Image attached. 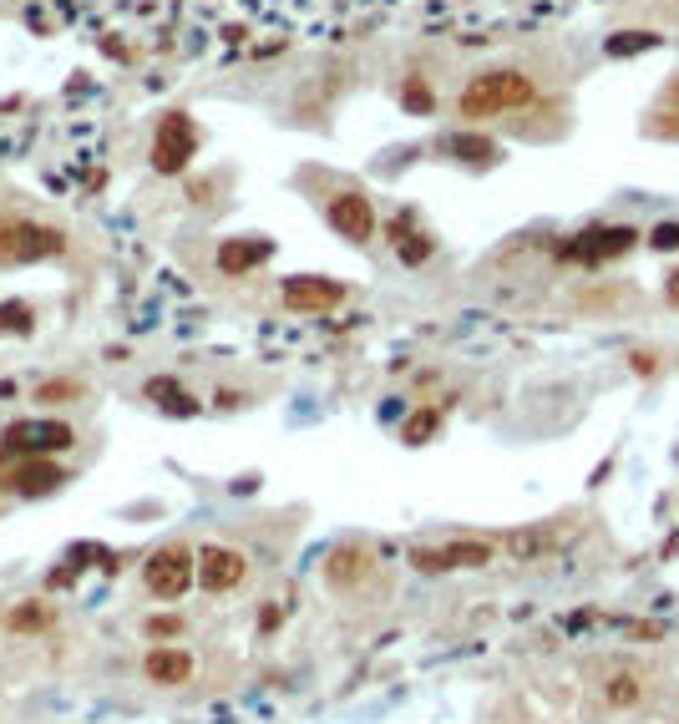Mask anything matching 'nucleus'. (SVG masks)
<instances>
[{
	"instance_id": "15",
	"label": "nucleus",
	"mask_w": 679,
	"mask_h": 724,
	"mask_svg": "<svg viewBox=\"0 0 679 724\" xmlns=\"http://www.w3.org/2000/svg\"><path fill=\"white\" fill-rule=\"evenodd\" d=\"M365 573H370V552H365V547H355V542H350V547H335V552H330V568H325V578H330L335 588H350V583H360Z\"/></svg>"
},
{
	"instance_id": "26",
	"label": "nucleus",
	"mask_w": 679,
	"mask_h": 724,
	"mask_svg": "<svg viewBox=\"0 0 679 724\" xmlns=\"http://www.w3.org/2000/svg\"><path fill=\"white\" fill-rule=\"evenodd\" d=\"M649 244H654V249H679V223H659Z\"/></svg>"
},
{
	"instance_id": "11",
	"label": "nucleus",
	"mask_w": 679,
	"mask_h": 724,
	"mask_svg": "<svg viewBox=\"0 0 679 724\" xmlns=\"http://www.w3.org/2000/svg\"><path fill=\"white\" fill-rule=\"evenodd\" d=\"M340 299H345V284H335V279H284V304L289 309L320 314V309H335Z\"/></svg>"
},
{
	"instance_id": "24",
	"label": "nucleus",
	"mask_w": 679,
	"mask_h": 724,
	"mask_svg": "<svg viewBox=\"0 0 679 724\" xmlns=\"http://www.w3.org/2000/svg\"><path fill=\"white\" fill-rule=\"evenodd\" d=\"M183 633V618L178 613H158V618H147V638H178Z\"/></svg>"
},
{
	"instance_id": "21",
	"label": "nucleus",
	"mask_w": 679,
	"mask_h": 724,
	"mask_svg": "<svg viewBox=\"0 0 679 724\" xmlns=\"http://www.w3.org/2000/svg\"><path fill=\"white\" fill-rule=\"evenodd\" d=\"M31 330V304H0V335H26Z\"/></svg>"
},
{
	"instance_id": "20",
	"label": "nucleus",
	"mask_w": 679,
	"mask_h": 724,
	"mask_svg": "<svg viewBox=\"0 0 679 724\" xmlns=\"http://www.w3.org/2000/svg\"><path fill=\"white\" fill-rule=\"evenodd\" d=\"M51 618H56V613H51V603H26V608H16V613H11V628H21V633H41Z\"/></svg>"
},
{
	"instance_id": "27",
	"label": "nucleus",
	"mask_w": 679,
	"mask_h": 724,
	"mask_svg": "<svg viewBox=\"0 0 679 724\" xmlns=\"http://www.w3.org/2000/svg\"><path fill=\"white\" fill-rule=\"evenodd\" d=\"M71 583H77V568H51L46 573V588L56 593V588H71Z\"/></svg>"
},
{
	"instance_id": "1",
	"label": "nucleus",
	"mask_w": 679,
	"mask_h": 724,
	"mask_svg": "<svg viewBox=\"0 0 679 724\" xmlns=\"http://www.w3.org/2000/svg\"><path fill=\"white\" fill-rule=\"evenodd\" d=\"M527 102H533V82H527L522 71H487L457 97V112L467 122H482V117H497V112H512Z\"/></svg>"
},
{
	"instance_id": "7",
	"label": "nucleus",
	"mask_w": 679,
	"mask_h": 724,
	"mask_svg": "<svg viewBox=\"0 0 679 724\" xmlns=\"http://www.w3.org/2000/svg\"><path fill=\"white\" fill-rule=\"evenodd\" d=\"M249 578V557L239 547H203L198 552V588L203 593H234Z\"/></svg>"
},
{
	"instance_id": "13",
	"label": "nucleus",
	"mask_w": 679,
	"mask_h": 724,
	"mask_svg": "<svg viewBox=\"0 0 679 724\" xmlns=\"http://www.w3.org/2000/svg\"><path fill=\"white\" fill-rule=\"evenodd\" d=\"M269 254H274V244H269V238H234V244H223V249H218V269L239 279V274L259 269Z\"/></svg>"
},
{
	"instance_id": "10",
	"label": "nucleus",
	"mask_w": 679,
	"mask_h": 724,
	"mask_svg": "<svg viewBox=\"0 0 679 724\" xmlns=\"http://www.w3.org/2000/svg\"><path fill=\"white\" fill-rule=\"evenodd\" d=\"M330 228L340 238H350V244H370V233H375V208L365 193H335L330 198Z\"/></svg>"
},
{
	"instance_id": "17",
	"label": "nucleus",
	"mask_w": 679,
	"mask_h": 724,
	"mask_svg": "<svg viewBox=\"0 0 679 724\" xmlns=\"http://www.w3.org/2000/svg\"><path fill=\"white\" fill-rule=\"evenodd\" d=\"M147 395H153L163 411H178V416H193V411H198L193 400H188V390H183L178 380H163V375H158V380H147Z\"/></svg>"
},
{
	"instance_id": "30",
	"label": "nucleus",
	"mask_w": 679,
	"mask_h": 724,
	"mask_svg": "<svg viewBox=\"0 0 679 724\" xmlns=\"http://www.w3.org/2000/svg\"><path fill=\"white\" fill-rule=\"evenodd\" d=\"M674 97H679V87H674Z\"/></svg>"
},
{
	"instance_id": "4",
	"label": "nucleus",
	"mask_w": 679,
	"mask_h": 724,
	"mask_svg": "<svg viewBox=\"0 0 679 724\" xmlns=\"http://www.w3.org/2000/svg\"><path fill=\"white\" fill-rule=\"evenodd\" d=\"M634 244H639V233L624 228V223H614V228H588V233L568 238V244L558 249V259H568V264H609V259H624Z\"/></svg>"
},
{
	"instance_id": "25",
	"label": "nucleus",
	"mask_w": 679,
	"mask_h": 724,
	"mask_svg": "<svg viewBox=\"0 0 679 724\" xmlns=\"http://www.w3.org/2000/svg\"><path fill=\"white\" fill-rule=\"evenodd\" d=\"M401 102H406V112H431V92H426L421 82H406V87H401Z\"/></svg>"
},
{
	"instance_id": "29",
	"label": "nucleus",
	"mask_w": 679,
	"mask_h": 724,
	"mask_svg": "<svg viewBox=\"0 0 679 724\" xmlns=\"http://www.w3.org/2000/svg\"><path fill=\"white\" fill-rule=\"evenodd\" d=\"M669 299L679 304V274H669Z\"/></svg>"
},
{
	"instance_id": "16",
	"label": "nucleus",
	"mask_w": 679,
	"mask_h": 724,
	"mask_svg": "<svg viewBox=\"0 0 679 724\" xmlns=\"http://www.w3.org/2000/svg\"><path fill=\"white\" fill-rule=\"evenodd\" d=\"M391 244H396L401 264H411V269H416V264H426V259H431V249H436V244H431V238H426L411 218H396V223H391Z\"/></svg>"
},
{
	"instance_id": "12",
	"label": "nucleus",
	"mask_w": 679,
	"mask_h": 724,
	"mask_svg": "<svg viewBox=\"0 0 679 724\" xmlns=\"http://www.w3.org/2000/svg\"><path fill=\"white\" fill-rule=\"evenodd\" d=\"M142 674L153 679V684H188L193 679V654L188 649H178V643H158V649H147V659H142Z\"/></svg>"
},
{
	"instance_id": "2",
	"label": "nucleus",
	"mask_w": 679,
	"mask_h": 724,
	"mask_svg": "<svg viewBox=\"0 0 679 724\" xmlns=\"http://www.w3.org/2000/svg\"><path fill=\"white\" fill-rule=\"evenodd\" d=\"M142 583H147V593H153V598L178 603V598L198 583V552H188V547H178V542L158 547L153 557L142 562Z\"/></svg>"
},
{
	"instance_id": "14",
	"label": "nucleus",
	"mask_w": 679,
	"mask_h": 724,
	"mask_svg": "<svg viewBox=\"0 0 679 724\" xmlns=\"http://www.w3.org/2000/svg\"><path fill=\"white\" fill-rule=\"evenodd\" d=\"M644 674L639 669H614L609 679H603V704L609 709H634V704H644Z\"/></svg>"
},
{
	"instance_id": "8",
	"label": "nucleus",
	"mask_w": 679,
	"mask_h": 724,
	"mask_svg": "<svg viewBox=\"0 0 679 724\" xmlns=\"http://www.w3.org/2000/svg\"><path fill=\"white\" fill-rule=\"evenodd\" d=\"M193 147H198L193 122H188L183 112L163 117V127H158V137H153V168H158V173H183L188 157H193Z\"/></svg>"
},
{
	"instance_id": "28",
	"label": "nucleus",
	"mask_w": 679,
	"mask_h": 724,
	"mask_svg": "<svg viewBox=\"0 0 679 724\" xmlns=\"http://www.w3.org/2000/svg\"><path fill=\"white\" fill-rule=\"evenodd\" d=\"M61 395H77V385H66V380L61 385H41V400H61Z\"/></svg>"
},
{
	"instance_id": "5",
	"label": "nucleus",
	"mask_w": 679,
	"mask_h": 724,
	"mask_svg": "<svg viewBox=\"0 0 679 724\" xmlns=\"http://www.w3.org/2000/svg\"><path fill=\"white\" fill-rule=\"evenodd\" d=\"M66 249V238L56 228H41V223H11L0 228V259L6 264H31V259H51Z\"/></svg>"
},
{
	"instance_id": "3",
	"label": "nucleus",
	"mask_w": 679,
	"mask_h": 724,
	"mask_svg": "<svg viewBox=\"0 0 679 724\" xmlns=\"http://www.w3.org/2000/svg\"><path fill=\"white\" fill-rule=\"evenodd\" d=\"M0 441H6V446H0V461H6V456L36 461V456H56V451H71V446H77V431H71L66 421L36 416V421H16V426H6V436H0Z\"/></svg>"
},
{
	"instance_id": "19",
	"label": "nucleus",
	"mask_w": 679,
	"mask_h": 724,
	"mask_svg": "<svg viewBox=\"0 0 679 724\" xmlns=\"http://www.w3.org/2000/svg\"><path fill=\"white\" fill-rule=\"evenodd\" d=\"M446 152H457L462 163H492V157H497V142H487V137H451Z\"/></svg>"
},
{
	"instance_id": "6",
	"label": "nucleus",
	"mask_w": 679,
	"mask_h": 724,
	"mask_svg": "<svg viewBox=\"0 0 679 724\" xmlns=\"http://www.w3.org/2000/svg\"><path fill=\"white\" fill-rule=\"evenodd\" d=\"M411 562L421 573H451V568H487L492 562V542L482 537H462V542H441V547H416Z\"/></svg>"
},
{
	"instance_id": "9",
	"label": "nucleus",
	"mask_w": 679,
	"mask_h": 724,
	"mask_svg": "<svg viewBox=\"0 0 679 724\" xmlns=\"http://www.w3.org/2000/svg\"><path fill=\"white\" fill-rule=\"evenodd\" d=\"M66 481L71 476L56 466V456H36V461H16L6 476H0V487L16 492V497H51V492L66 487Z\"/></svg>"
},
{
	"instance_id": "23",
	"label": "nucleus",
	"mask_w": 679,
	"mask_h": 724,
	"mask_svg": "<svg viewBox=\"0 0 679 724\" xmlns=\"http://www.w3.org/2000/svg\"><path fill=\"white\" fill-rule=\"evenodd\" d=\"M431 431H436V411H416V416L406 421V431H401V436H406L411 446H421V441H426Z\"/></svg>"
},
{
	"instance_id": "18",
	"label": "nucleus",
	"mask_w": 679,
	"mask_h": 724,
	"mask_svg": "<svg viewBox=\"0 0 679 724\" xmlns=\"http://www.w3.org/2000/svg\"><path fill=\"white\" fill-rule=\"evenodd\" d=\"M548 547H553V527H527V532L507 537V552H512V557H538V552H548Z\"/></svg>"
},
{
	"instance_id": "22",
	"label": "nucleus",
	"mask_w": 679,
	"mask_h": 724,
	"mask_svg": "<svg viewBox=\"0 0 679 724\" xmlns=\"http://www.w3.org/2000/svg\"><path fill=\"white\" fill-rule=\"evenodd\" d=\"M659 36L654 31H619L614 41H609V56H629V51H649Z\"/></svg>"
}]
</instances>
